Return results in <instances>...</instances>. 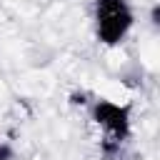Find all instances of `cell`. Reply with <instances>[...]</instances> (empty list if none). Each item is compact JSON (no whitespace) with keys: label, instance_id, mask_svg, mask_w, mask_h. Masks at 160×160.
<instances>
[{"label":"cell","instance_id":"cell-4","mask_svg":"<svg viewBox=\"0 0 160 160\" xmlns=\"http://www.w3.org/2000/svg\"><path fill=\"white\" fill-rule=\"evenodd\" d=\"M150 25H152V28L160 25V2H155V5L150 8Z\"/></svg>","mask_w":160,"mask_h":160},{"label":"cell","instance_id":"cell-1","mask_svg":"<svg viewBox=\"0 0 160 160\" xmlns=\"http://www.w3.org/2000/svg\"><path fill=\"white\" fill-rule=\"evenodd\" d=\"M85 108H88L90 122L100 130L102 150L105 152H118L132 132L130 105L128 102H115L110 98H92Z\"/></svg>","mask_w":160,"mask_h":160},{"label":"cell","instance_id":"cell-3","mask_svg":"<svg viewBox=\"0 0 160 160\" xmlns=\"http://www.w3.org/2000/svg\"><path fill=\"white\" fill-rule=\"evenodd\" d=\"M0 160H15V150L8 142H0Z\"/></svg>","mask_w":160,"mask_h":160},{"label":"cell","instance_id":"cell-2","mask_svg":"<svg viewBox=\"0 0 160 160\" xmlns=\"http://www.w3.org/2000/svg\"><path fill=\"white\" fill-rule=\"evenodd\" d=\"M135 25V10L130 0H95L92 30L95 40L105 48H118Z\"/></svg>","mask_w":160,"mask_h":160}]
</instances>
